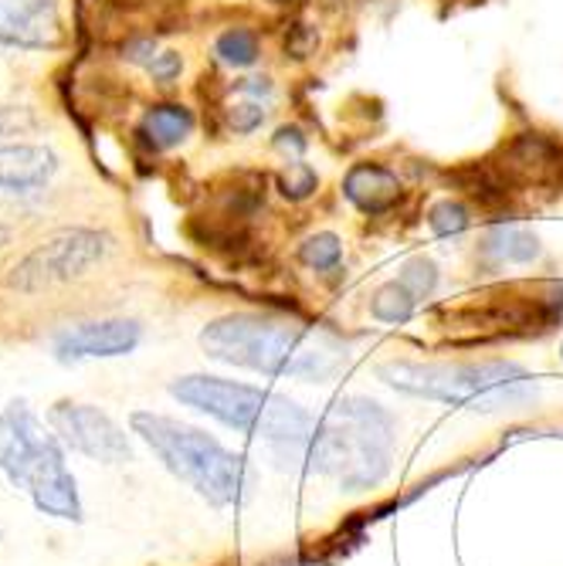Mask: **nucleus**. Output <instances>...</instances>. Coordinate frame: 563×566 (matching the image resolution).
I'll use <instances>...</instances> for the list:
<instances>
[{"label":"nucleus","instance_id":"obj_26","mask_svg":"<svg viewBox=\"0 0 563 566\" xmlns=\"http://www.w3.org/2000/svg\"><path fill=\"white\" fill-rule=\"evenodd\" d=\"M272 4H289V0H272Z\"/></svg>","mask_w":563,"mask_h":566},{"label":"nucleus","instance_id":"obj_4","mask_svg":"<svg viewBox=\"0 0 563 566\" xmlns=\"http://www.w3.org/2000/svg\"><path fill=\"white\" fill-rule=\"evenodd\" d=\"M0 475L21 489L48 520L82 523L85 509L79 482L65 461L62 438L44 428L28 400H11L0 410Z\"/></svg>","mask_w":563,"mask_h":566},{"label":"nucleus","instance_id":"obj_2","mask_svg":"<svg viewBox=\"0 0 563 566\" xmlns=\"http://www.w3.org/2000/svg\"><path fill=\"white\" fill-rule=\"evenodd\" d=\"M170 397L221 421L225 428L262 438L282 461H305V451H310V441L316 434V418L305 407L241 380L187 374L170 380Z\"/></svg>","mask_w":563,"mask_h":566},{"label":"nucleus","instance_id":"obj_13","mask_svg":"<svg viewBox=\"0 0 563 566\" xmlns=\"http://www.w3.org/2000/svg\"><path fill=\"white\" fill-rule=\"evenodd\" d=\"M400 193H404L400 177L384 164L361 160L343 174V197L367 218L390 214L400 203Z\"/></svg>","mask_w":563,"mask_h":566},{"label":"nucleus","instance_id":"obj_18","mask_svg":"<svg viewBox=\"0 0 563 566\" xmlns=\"http://www.w3.org/2000/svg\"><path fill=\"white\" fill-rule=\"evenodd\" d=\"M295 259L313 272H333L343 262V241L333 231H316L299 244Z\"/></svg>","mask_w":563,"mask_h":566},{"label":"nucleus","instance_id":"obj_23","mask_svg":"<svg viewBox=\"0 0 563 566\" xmlns=\"http://www.w3.org/2000/svg\"><path fill=\"white\" fill-rule=\"evenodd\" d=\"M146 75L157 82V85H174L177 78H180V72H184V55L180 51H170V48H164V51H157L146 65Z\"/></svg>","mask_w":563,"mask_h":566},{"label":"nucleus","instance_id":"obj_21","mask_svg":"<svg viewBox=\"0 0 563 566\" xmlns=\"http://www.w3.org/2000/svg\"><path fill=\"white\" fill-rule=\"evenodd\" d=\"M225 119H228L231 133H238V136H248L254 129H262V123H265L262 98H251V95H238L234 92V102H228Z\"/></svg>","mask_w":563,"mask_h":566},{"label":"nucleus","instance_id":"obj_11","mask_svg":"<svg viewBox=\"0 0 563 566\" xmlns=\"http://www.w3.org/2000/svg\"><path fill=\"white\" fill-rule=\"evenodd\" d=\"M62 44V0H0V48L55 51Z\"/></svg>","mask_w":563,"mask_h":566},{"label":"nucleus","instance_id":"obj_24","mask_svg":"<svg viewBox=\"0 0 563 566\" xmlns=\"http://www.w3.org/2000/svg\"><path fill=\"white\" fill-rule=\"evenodd\" d=\"M272 146L282 153L285 160H302V153H305V146H310V139H305V133L299 126H282V129H275Z\"/></svg>","mask_w":563,"mask_h":566},{"label":"nucleus","instance_id":"obj_1","mask_svg":"<svg viewBox=\"0 0 563 566\" xmlns=\"http://www.w3.org/2000/svg\"><path fill=\"white\" fill-rule=\"evenodd\" d=\"M200 349L228 367L305 384H323L346 364V349L336 339L265 313H228L211 319L200 329Z\"/></svg>","mask_w":563,"mask_h":566},{"label":"nucleus","instance_id":"obj_19","mask_svg":"<svg viewBox=\"0 0 563 566\" xmlns=\"http://www.w3.org/2000/svg\"><path fill=\"white\" fill-rule=\"evenodd\" d=\"M425 221H428V228H431L435 238H458V234H462L472 224V214H469V208H466L462 200L445 197V200H435L431 203Z\"/></svg>","mask_w":563,"mask_h":566},{"label":"nucleus","instance_id":"obj_6","mask_svg":"<svg viewBox=\"0 0 563 566\" xmlns=\"http://www.w3.org/2000/svg\"><path fill=\"white\" fill-rule=\"evenodd\" d=\"M129 428H133V434L143 438V444L153 454L160 458V465L177 482L194 489L215 509L238 505L248 495L254 475L248 469L244 454L228 451L208 431L174 421L167 415H157V410H133Z\"/></svg>","mask_w":563,"mask_h":566},{"label":"nucleus","instance_id":"obj_12","mask_svg":"<svg viewBox=\"0 0 563 566\" xmlns=\"http://www.w3.org/2000/svg\"><path fill=\"white\" fill-rule=\"evenodd\" d=\"M59 167V153L44 143H0V193H38L55 180Z\"/></svg>","mask_w":563,"mask_h":566},{"label":"nucleus","instance_id":"obj_22","mask_svg":"<svg viewBox=\"0 0 563 566\" xmlns=\"http://www.w3.org/2000/svg\"><path fill=\"white\" fill-rule=\"evenodd\" d=\"M397 279H400L407 289H411V292L418 295V302H421V298L435 295L441 272H438V265H435L431 259H425V254H418V259H407V262L400 265V275H397Z\"/></svg>","mask_w":563,"mask_h":566},{"label":"nucleus","instance_id":"obj_3","mask_svg":"<svg viewBox=\"0 0 563 566\" xmlns=\"http://www.w3.org/2000/svg\"><path fill=\"white\" fill-rule=\"evenodd\" d=\"M397 441L394 415L371 397H343L316 421L305 465L340 482L343 492L377 489L390 475Z\"/></svg>","mask_w":563,"mask_h":566},{"label":"nucleus","instance_id":"obj_16","mask_svg":"<svg viewBox=\"0 0 563 566\" xmlns=\"http://www.w3.org/2000/svg\"><path fill=\"white\" fill-rule=\"evenodd\" d=\"M215 59L234 72L259 65L262 59V41L251 28H228L215 38Z\"/></svg>","mask_w":563,"mask_h":566},{"label":"nucleus","instance_id":"obj_9","mask_svg":"<svg viewBox=\"0 0 563 566\" xmlns=\"http://www.w3.org/2000/svg\"><path fill=\"white\" fill-rule=\"evenodd\" d=\"M48 424L62 438L65 448L79 451L88 461H102V465H126V461H133V444L126 431L95 403H79V400L51 403Z\"/></svg>","mask_w":563,"mask_h":566},{"label":"nucleus","instance_id":"obj_15","mask_svg":"<svg viewBox=\"0 0 563 566\" xmlns=\"http://www.w3.org/2000/svg\"><path fill=\"white\" fill-rule=\"evenodd\" d=\"M194 113L180 102H157V106H149L139 119V136L149 149L157 153H167V149H177L180 143H187L194 136Z\"/></svg>","mask_w":563,"mask_h":566},{"label":"nucleus","instance_id":"obj_7","mask_svg":"<svg viewBox=\"0 0 563 566\" xmlns=\"http://www.w3.org/2000/svg\"><path fill=\"white\" fill-rule=\"evenodd\" d=\"M563 323V282L505 285L445 313L448 333L469 336H530Z\"/></svg>","mask_w":563,"mask_h":566},{"label":"nucleus","instance_id":"obj_28","mask_svg":"<svg viewBox=\"0 0 563 566\" xmlns=\"http://www.w3.org/2000/svg\"><path fill=\"white\" fill-rule=\"evenodd\" d=\"M560 356H563V343H560Z\"/></svg>","mask_w":563,"mask_h":566},{"label":"nucleus","instance_id":"obj_17","mask_svg":"<svg viewBox=\"0 0 563 566\" xmlns=\"http://www.w3.org/2000/svg\"><path fill=\"white\" fill-rule=\"evenodd\" d=\"M418 308V295L407 289L400 279L394 282H384L374 295H371V316L377 323H387V326H400L415 316Z\"/></svg>","mask_w":563,"mask_h":566},{"label":"nucleus","instance_id":"obj_8","mask_svg":"<svg viewBox=\"0 0 563 566\" xmlns=\"http://www.w3.org/2000/svg\"><path fill=\"white\" fill-rule=\"evenodd\" d=\"M110 251H113L110 234L92 231V228H65L24 254L11 272V285L24 295H38L44 289L69 285L75 279L88 275V269L106 262Z\"/></svg>","mask_w":563,"mask_h":566},{"label":"nucleus","instance_id":"obj_25","mask_svg":"<svg viewBox=\"0 0 563 566\" xmlns=\"http://www.w3.org/2000/svg\"><path fill=\"white\" fill-rule=\"evenodd\" d=\"M0 136H4V116H0Z\"/></svg>","mask_w":563,"mask_h":566},{"label":"nucleus","instance_id":"obj_5","mask_svg":"<svg viewBox=\"0 0 563 566\" xmlns=\"http://www.w3.org/2000/svg\"><path fill=\"white\" fill-rule=\"evenodd\" d=\"M377 377L400 394L486 410V415L520 410L536 397V377L513 359H445V364L390 359L377 367Z\"/></svg>","mask_w":563,"mask_h":566},{"label":"nucleus","instance_id":"obj_10","mask_svg":"<svg viewBox=\"0 0 563 566\" xmlns=\"http://www.w3.org/2000/svg\"><path fill=\"white\" fill-rule=\"evenodd\" d=\"M143 343V326L136 319H88L55 333L51 349L59 364H82V359H116L129 356Z\"/></svg>","mask_w":563,"mask_h":566},{"label":"nucleus","instance_id":"obj_20","mask_svg":"<svg viewBox=\"0 0 563 566\" xmlns=\"http://www.w3.org/2000/svg\"><path fill=\"white\" fill-rule=\"evenodd\" d=\"M316 190H320V174H316L310 164L289 160V164L279 170V193H282L285 200L302 203V200H310Z\"/></svg>","mask_w":563,"mask_h":566},{"label":"nucleus","instance_id":"obj_27","mask_svg":"<svg viewBox=\"0 0 563 566\" xmlns=\"http://www.w3.org/2000/svg\"><path fill=\"white\" fill-rule=\"evenodd\" d=\"M0 539H4V526H0Z\"/></svg>","mask_w":563,"mask_h":566},{"label":"nucleus","instance_id":"obj_14","mask_svg":"<svg viewBox=\"0 0 563 566\" xmlns=\"http://www.w3.org/2000/svg\"><path fill=\"white\" fill-rule=\"evenodd\" d=\"M479 251L492 269H502V265H533L543 254V244L533 228L505 221V224H492L482 234Z\"/></svg>","mask_w":563,"mask_h":566}]
</instances>
